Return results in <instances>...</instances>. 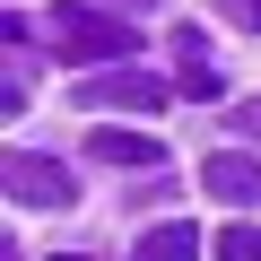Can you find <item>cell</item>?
<instances>
[{
	"mask_svg": "<svg viewBox=\"0 0 261 261\" xmlns=\"http://www.w3.org/2000/svg\"><path fill=\"white\" fill-rule=\"evenodd\" d=\"M218 9H226L235 27H261V0H218Z\"/></svg>",
	"mask_w": 261,
	"mask_h": 261,
	"instance_id": "9",
	"label": "cell"
},
{
	"mask_svg": "<svg viewBox=\"0 0 261 261\" xmlns=\"http://www.w3.org/2000/svg\"><path fill=\"white\" fill-rule=\"evenodd\" d=\"M9 200H27V209H70L79 200V174L61 166V157H35V148H9Z\"/></svg>",
	"mask_w": 261,
	"mask_h": 261,
	"instance_id": "3",
	"label": "cell"
},
{
	"mask_svg": "<svg viewBox=\"0 0 261 261\" xmlns=\"http://www.w3.org/2000/svg\"><path fill=\"white\" fill-rule=\"evenodd\" d=\"M174 61H183V96H226V70L209 61V35L200 27H174Z\"/></svg>",
	"mask_w": 261,
	"mask_h": 261,
	"instance_id": "6",
	"label": "cell"
},
{
	"mask_svg": "<svg viewBox=\"0 0 261 261\" xmlns=\"http://www.w3.org/2000/svg\"><path fill=\"white\" fill-rule=\"evenodd\" d=\"M44 53H53V61H70V70H105V61H130V53H140V35H130L113 9L61 0V9L44 18Z\"/></svg>",
	"mask_w": 261,
	"mask_h": 261,
	"instance_id": "1",
	"label": "cell"
},
{
	"mask_svg": "<svg viewBox=\"0 0 261 261\" xmlns=\"http://www.w3.org/2000/svg\"><path fill=\"white\" fill-rule=\"evenodd\" d=\"M53 261H87V252H53Z\"/></svg>",
	"mask_w": 261,
	"mask_h": 261,
	"instance_id": "12",
	"label": "cell"
},
{
	"mask_svg": "<svg viewBox=\"0 0 261 261\" xmlns=\"http://www.w3.org/2000/svg\"><path fill=\"white\" fill-rule=\"evenodd\" d=\"M192 252H200V235H192L183 218H166V226L140 235V252H130V261H192Z\"/></svg>",
	"mask_w": 261,
	"mask_h": 261,
	"instance_id": "7",
	"label": "cell"
},
{
	"mask_svg": "<svg viewBox=\"0 0 261 261\" xmlns=\"http://www.w3.org/2000/svg\"><path fill=\"white\" fill-rule=\"evenodd\" d=\"M200 183H209L218 209H261V157H244V148H218L200 166Z\"/></svg>",
	"mask_w": 261,
	"mask_h": 261,
	"instance_id": "4",
	"label": "cell"
},
{
	"mask_svg": "<svg viewBox=\"0 0 261 261\" xmlns=\"http://www.w3.org/2000/svg\"><path fill=\"white\" fill-rule=\"evenodd\" d=\"M209 252H218V261H261V226H252V218H226Z\"/></svg>",
	"mask_w": 261,
	"mask_h": 261,
	"instance_id": "8",
	"label": "cell"
},
{
	"mask_svg": "<svg viewBox=\"0 0 261 261\" xmlns=\"http://www.w3.org/2000/svg\"><path fill=\"white\" fill-rule=\"evenodd\" d=\"M122 9H157V0H122Z\"/></svg>",
	"mask_w": 261,
	"mask_h": 261,
	"instance_id": "11",
	"label": "cell"
},
{
	"mask_svg": "<svg viewBox=\"0 0 261 261\" xmlns=\"http://www.w3.org/2000/svg\"><path fill=\"white\" fill-rule=\"evenodd\" d=\"M87 157L96 166H140V174H166V140H148V130H87Z\"/></svg>",
	"mask_w": 261,
	"mask_h": 261,
	"instance_id": "5",
	"label": "cell"
},
{
	"mask_svg": "<svg viewBox=\"0 0 261 261\" xmlns=\"http://www.w3.org/2000/svg\"><path fill=\"white\" fill-rule=\"evenodd\" d=\"M79 105H113V113H157V105H174V87H166L157 70L105 61V70H87V79H79Z\"/></svg>",
	"mask_w": 261,
	"mask_h": 261,
	"instance_id": "2",
	"label": "cell"
},
{
	"mask_svg": "<svg viewBox=\"0 0 261 261\" xmlns=\"http://www.w3.org/2000/svg\"><path fill=\"white\" fill-rule=\"evenodd\" d=\"M235 130H252V140H261V96H244V105H235Z\"/></svg>",
	"mask_w": 261,
	"mask_h": 261,
	"instance_id": "10",
	"label": "cell"
}]
</instances>
